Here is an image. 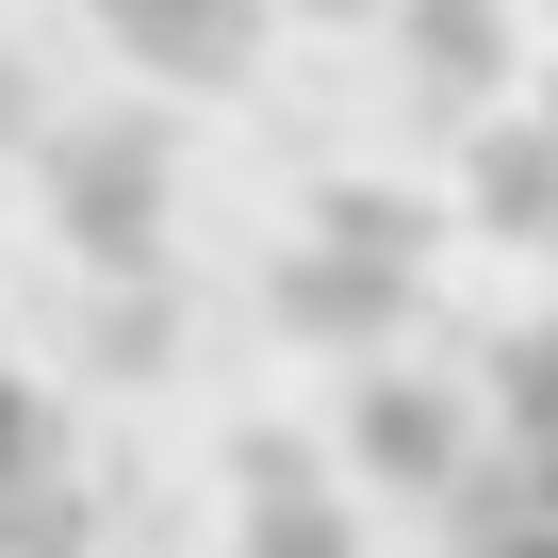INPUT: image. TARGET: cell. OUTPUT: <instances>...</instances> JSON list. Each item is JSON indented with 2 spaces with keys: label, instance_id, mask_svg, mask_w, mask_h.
Wrapping results in <instances>:
<instances>
[{
  "label": "cell",
  "instance_id": "obj_1",
  "mask_svg": "<svg viewBox=\"0 0 558 558\" xmlns=\"http://www.w3.org/2000/svg\"><path fill=\"white\" fill-rule=\"evenodd\" d=\"M444 542H460V558H558V313L460 395Z\"/></svg>",
  "mask_w": 558,
  "mask_h": 558
},
{
  "label": "cell",
  "instance_id": "obj_2",
  "mask_svg": "<svg viewBox=\"0 0 558 558\" xmlns=\"http://www.w3.org/2000/svg\"><path fill=\"white\" fill-rule=\"evenodd\" d=\"M83 525V460H66V411L0 362V558H66Z\"/></svg>",
  "mask_w": 558,
  "mask_h": 558
},
{
  "label": "cell",
  "instance_id": "obj_3",
  "mask_svg": "<svg viewBox=\"0 0 558 558\" xmlns=\"http://www.w3.org/2000/svg\"><path fill=\"white\" fill-rule=\"evenodd\" d=\"M99 17H116L148 66H181V83H214V66L246 50V0H99Z\"/></svg>",
  "mask_w": 558,
  "mask_h": 558
}]
</instances>
